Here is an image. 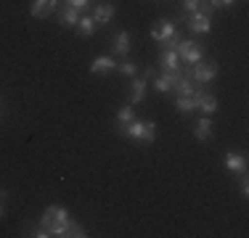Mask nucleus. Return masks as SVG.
Here are the masks:
<instances>
[{
  "label": "nucleus",
  "mask_w": 249,
  "mask_h": 238,
  "mask_svg": "<svg viewBox=\"0 0 249 238\" xmlns=\"http://www.w3.org/2000/svg\"><path fill=\"white\" fill-rule=\"evenodd\" d=\"M117 135L138 143V146H151V143L157 140V122L133 117L127 124H117Z\"/></svg>",
  "instance_id": "nucleus-1"
},
{
  "label": "nucleus",
  "mask_w": 249,
  "mask_h": 238,
  "mask_svg": "<svg viewBox=\"0 0 249 238\" xmlns=\"http://www.w3.org/2000/svg\"><path fill=\"white\" fill-rule=\"evenodd\" d=\"M69 209L61 204H48L43 209V217H40V228L48 230V236L56 238H67V228H69Z\"/></svg>",
  "instance_id": "nucleus-2"
},
{
  "label": "nucleus",
  "mask_w": 249,
  "mask_h": 238,
  "mask_svg": "<svg viewBox=\"0 0 249 238\" xmlns=\"http://www.w3.org/2000/svg\"><path fill=\"white\" fill-rule=\"evenodd\" d=\"M149 34H151V40H154L159 48H173L178 40L183 37L180 29H178V24H175L173 19H159V24H154Z\"/></svg>",
  "instance_id": "nucleus-3"
},
{
  "label": "nucleus",
  "mask_w": 249,
  "mask_h": 238,
  "mask_svg": "<svg viewBox=\"0 0 249 238\" xmlns=\"http://www.w3.org/2000/svg\"><path fill=\"white\" fill-rule=\"evenodd\" d=\"M212 14H215V11L207 5V0H201L199 11L183 16L186 24H188V32H194V34H210L212 32Z\"/></svg>",
  "instance_id": "nucleus-4"
},
{
  "label": "nucleus",
  "mask_w": 249,
  "mask_h": 238,
  "mask_svg": "<svg viewBox=\"0 0 249 238\" xmlns=\"http://www.w3.org/2000/svg\"><path fill=\"white\" fill-rule=\"evenodd\" d=\"M173 48H175L178 58H180V64H188V67H191V64H199L201 58H204V48L191 37H180Z\"/></svg>",
  "instance_id": "nucleus-5"
},
{
  "label": "nucleus",
  "mask_w": 249,
  "mask_h": 238,
  "mask_svg": "<svg viewBox=\"0 0 249 238\" xmlns=\"http://www.w3.org/2000/svg\"><path fill=\"white\" fill-rule=\"evenodd\" d=\"M217 71H220V64L217 61H204V58H201L199 64H191V67H188V77H191L196 85H210V82H215Z\"/></svg>",
  "instance_id": "nucleus-6"
},
{
  "label": "nucleus",
  "mask_w": 249,
  "mask_h": 238,
  "mask_svg": "<svg viewBox=\"0 0 249 238\" xmlns=\"http://www.w3.org/2000/svg\"><path fill=\"white\" fill-rule=\"evenodd\" d=\"M151 77H154V69H146V71H143V77H130V85H127V90H130V95H127L130 106L143 103V98H146V90H149Z\"/></svg>",
  "instance_id": "nucleus-7"
},
{
  "label": "nucleus",
  "mask_w": 249,
  "mask_h": 238,
  "mask_svg": "<svg viewBox=\"0 0 249 238\" xmlns=\"http://www.w3.org/2000/svg\"><path fill=\"white\" fill-rule=\"evenodd\" d=\"M186 69H178V71H154V77H151V85H154V90H157L159 95H170L173 93V87H175V82L180 80V74Z\"/></svg>",
  "instance_id": "nucleus-8"
},
{
  "label": "nucleus",
  "mask_w": 249,
  "mask_h": 238,
  "mask_svg": "<svg viewBox=\"0 0 249 238\" xmlns=\"http://www.w3.org/2000/svg\"><path fill=\"white\" fill-rule=\"evenodd\" d=\"M130 48H133V34L127 29H120V32L111 37V56L114 58H127Z\"/></svg>",
  "instance_id": "nucleus-9"
},
{
  "label": "nucleus",
  "mask_w": 249,
  "mask_h": 238,
  "mask_svg": "<svg viewBox=\"0 0 249 238\" xmlns=\"http://www.w3.org/2000/svg\"><path fill=\"white\" fill-rule=\"evenodd\" d=\"M61 3L64 0H32V5H29V16H35V19H51V16L58 11Z\"/></svg>",
  "instance_id": "nucleus-10"
},
{
  "label": "nucleus",
  "mask_w": 249,
  "mask_h": 238,
  "mask_svg": "<svg viewBox=\"0 0 249 238\" xmlns=\"http://www.w3.org/2000/svg\"><path fill=\"white\" fill-rule=\"evenodd\" d=\"M114 14H117V5L111 3V0H106V3H98L93 5V19H96V27H109L111 21H114Z\"/></svg>",
  "instance_id": "nucleus-11"
},
{
  "label": "nucleus",
  "mask_w": 249,
  "mask_h": 238,
  "mask_svg": "<svg viewBox=\"0 0 249 238\" xmlns=\"http://www.w3.org/2000/svg\"><path fill=\"white\" fill-rule=\"evenodd\" d=\"M223 164H225V170H228V175H244L247 172V164H249V159H247V153H236V151H228L223 156Z\"/></svg>",
  "instance_id": "nucleus-12"
},
{
  "label": "nucleus",
  "mask_w": 249,
  "mask_h": 238,
  "mask_svg": "<svg viewBox=\"0 0 249 238\" xmlns=\"http://www.w3.org/2000/svg\"><path fill=\"white\" fill-rule=\"evenodd\" d=\"M194 95H196V109L204 111V117H215V111H217V98H215V95L207 93L204 85H196Z\"/></svg>",
  "instance_id": "nucleus-13"
},
{
  "label": "nucleus",
  "mask_w": 249,
  "mask_h": 238,
  "mask_svg": "<svg viewBox=\"0 0 249 238\" xmlns=\"http://www.w3.org/2000/svg\"><path fill=\"white\" fill-rule=\"evenodd\" d=\"M180 67V58H178L175 48H159V71H178Z\"/></svg>",
  "instance_id": "nucleus-14"
},
{
  "label": "nucleus",
  "mask_w": 249,
  "mask_h": 238,
  "mask_svg": "<svg viewBox=\"0 0 249 238\" xmlns=\"http://www.w3.org/2000/svg\"><path fill=\"white\" fill-rule=\"evenodd\" d=\"M194 138L199 143H207V140L215 138V122H212V117L196 119V124H194Z\"/></svg>",
  "instance_id": "nucleus-15"
},
{
  "label": "nucleus",
  "mask_w": 249,
  "mask_h": 238,
  "mask_svg": "<svg viewBox=\"0 0 249 238\" xmlns=\"http://www.w3.org/2000/svg\"><path fill=\"white\" fill-rule=\"evenodd\" d=\"M58 24H61V27H67V29H74L77 27V21H80V14L82 11H77V8H72V5H58Z\"/></svg>",
  "instance_id": "nucleus-16"
},
{
  "label": "nucleus",
  "mask_w": 249,
  "mask_h": 238,
  "mask_svg": "<svg viewBox=\"0 0 249 238\" xmlns=\"http://www.w3.org/2000/svg\"><path fill=\"white\" fill-rule=\"evenodd\" d=\"M114 69H117L114 56H96V58H93V64H90V74H98V77L111 74Z\"/></svg>",
  "instance_id": "nucleus-17"
},
{
  "label": "nucleus",
  "mask_w": 249,
  "mask_h": 238,
  "mask_svg": "<svg viewBox=\"0 0 249 238\" xmlns=\"http://www.w3.org/2000/svg\"><path fill=\"white\" fill-rule=\"evenodd\" d=\"M194 90H196V82L188 77V67H186V71L180 74V80L175 82L173 93H175V95H194Z\"/></svg>",
  "instance_id": "nucleus-18"
},
{
  "label": "nucleus",
  "mask_w": 249,
  "mask_h": 238,
  "mask_svg": "<svg viewBox=\"0 0 249 238\" xmlns=\"http://www.w3.org/2000/svg\"><path fill=\"white\" fill-rule=\"evenodd\" d=\"M175 111L178 114H194L196 111V95H175Z\"/></svg>",
  "instance_id": "nucleus-19"
},
{
  "label": "nucleus",
  "mask_w": 249,
  "mask_h": 238,
  "mask_svg": "<svg viewBox=\"0 0 249 238\" xmlns=\"http://www.w3.org/2000/svg\"><path fill=\"white\" fill-rule=\"evenodd\" d=\"M74 29L82 37H93V34H96V19H93L90 14H80V21H77Z\"/></svg>",
  "instance_id": "nucleus-20"
},
{
  "label": "nucleus",
  "mask_w": 249,
  "mask_h": 238,
  "mask_svg": "<svg viewBox=\"0 0 249 238\" xmlns=\"http://www.w3.org/2000/svg\"><path fill=\"white\" fill-rule=\"evenodd\" d=\"M117 74H122V77H135V74H138V64H135L133 61V58H120V61H117Z\"/></svg>",
  "instance_id": "nucleus-21"
},
{
  "label": "nucleus",
  "mask_w": 249,
  "mask_h": 238,
  "mask_svg": "<svg viewBox=\"0 0 249 238\" xmlns=\"http://www.w3.org/2000/svg\"><path fill=\"white\" fill-rule=\"evenodd\" d=\"M90 233H88L85 228H82L77 220H69V228H67V238H88Z\"/></svg>",
  "instance_id": "nucleus-22"
},
{
  "label": "nucleus",
  "mask_w": 249,
  "mask_h": 238,
  "mask_svg": "<svg viewBox=\"0 0 249 238\" xmlns=\"http://www.w3.org/2000/svg\"><path fill=\"white\" fill-rule=\"evenodd\" d=\"M135 117V111H133V106H122L120 111H117V117H114V122L117 124H127L130 119Z\"/></svg>",
  "instance_id": "nucleus-23"
},
{
  "label": "nucleus",
  "mask_w": 249,
  "mask_h": 238,
  "mask_svg": "<svg viewBox=\"0 0 249 238\" xmlns=\"http://www.w3.org/2000/svg\"><path fill=\"white\" fill-rule=\"evenodd\" d=\"M199 5H201V0H183L180 14H183V16H188V14H194V11H199Z\"/></svg>",
  "instance_id": "nucleus-24"
},
{
  "label": "nucleus",
  "mask_w": 249,
  "mask_h": 238,
  "mask_svg": "<svg viewBox=\"0 0 249 238\" xmlns=\"http://www.w3.org/2000/svg\"><path fill=\"white\" fill-rule=\"evenodd\" d=\"M207 5H210L212 11H217V8H233L236 0H207Z\"/></svg>",
  "instance_id": "nucleus-25"
},
{
  "label": "nucleus",
  "mask_w": 249,
  "mask_h": 238,
  "mask_svg": "<svg viewBox=\"0 0 249 238\" xmlns=\"http://www.w3.org/2000/svg\"><path fill=\"white\" fill-rule=\"evenodd\" d=\"M239 193H241V199H247V196H249V177H247V172H244V175H239Z\"/></svg>",
  "instance_id": "nucleus-26"
},
{
  "label": "nucleus",
  "mask_w": 249,
  "mask_h": 238,
  "mask_svg": "<svg viewBox=\"0 0 249 238\" xmlns=\"http://www.w3.org/2000/svg\"><path fill=\"white\" fill-rule=\"evenodd\" d=\"M90 3L93 0H64V5H72V8H77V11H85Z\"/></svg>",
  "instance_id": "nucleus-27"
},
{
  "label": "nucleus",
  "mask_w": 249,
  "mask_h": 238,
  "mask_svg": "<svg viewBox=\"0 0 249 238\" xmlns=\"http://www.w3.org/2000/svg\"><path fill=\"white\" fill-rule=\"evenodd\" d=\"M0 199H3V201L8 199V190H5V188H0Z\"/></svg>",
  "instance_id": "nucleus-28"
},
{
  "label": "nucleus",
  "mask_w": 249,
  "mask_h": 238,
  "mask_svg": "<svg viewBox=\"0 0 249 238\" xmlns=\"http://www.w3.org/2000/svg\"><path fill=\"white\" fill-rule=\"evenodd\" d=\"M5 217V206H3V199H0V220Z\"/></svg>",
  "instance_id": "nucleus-29"
},
{
  "label": "nucleus",
  "mask_w": 249,
  "mask_h": 238,
  "mask_svg": "<svg viewBox=\"0 0 249 238\" xmlns=\"http://www.w3.org/2000/svg\"><path fill=\"white\" fill-rule=\"evenodd\" d=\"M0 114H3V103H0Z\"/></svg>",
  "instance_id": "nucleus-30"
}]
</instances>
